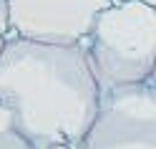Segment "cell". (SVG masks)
<instances>
[{"instance_id":"obj_9","label":"cell","mask_w":156,"mask_h":149,"mask_svg":"<svg viewBox=\"0 0 156 149\" xmlns=\"http://www.w3.org/2000/svg\"><path fill=\"white\" fill-rule=\"evenodd\" d=\"M53 149H68V147H53Z\"/></svg>"},{"instance_id":"obj_8","label":"cell","mask_w":156,"mask_h":149,"mask_svg":"<svg viewBox=\"0 0 156 149\" xmlns=\"http://www.w3.org/2000/svg\"><path fill=\"white\" fill-rule=\"evenodd\" d=\"M119 3H123V0H108V5H119Z\"/></svg>"},{"instance_id":"obj_1","label":"cell","mask_w":156,"mask_h":149,"mask_svg":"<svg viewBox=\"0 0 156 149\" xmlns=\"http://www.w3.org/2000/svg\"><path fill=\"white\" fill-rule=\"evenodd\" d=\"M0 101L30 149H76L98 109V84L81 43L10 35L0 51Z\"/></svg>"},{"instance_id":"obj_7","label":"cell","mask_w":156,"mask_h":149,"mask_svg":"<svg viewBox=\"0 0 156 149\" xmlns=\"http://www.w3.org/2000/svg\"><path fill=\"white\" fill-rule=\"evenodd\" d=\"M139 3H146V5H154L156 8V0H139Z\"/></svg>"},{"instance_id":"obj_5","label":"cell","mask_w":156,"mask_h":149,"mask_svg":"<svg viewBox=\"0 0 156 149\" xmlns=\"http://www.w3.org/2000/svg\"><path fill=\"white\" fill-rule=\"evenodd\" d=\"M0 149H30V144L15 129H5V132H0Z\"/></svg>"},{"instance_id":"obj_4","label":"cell","mask_w":156,"mask_h":149,"mask_svg":"<svg viewBox=\"0 0 156 149\" xmlns=\"http://www.w3.org/2000/svg\"><path fill=\"white\" fill-rule=\"evenodd\" d=\"M108 0H5L10 33L25 41L76 46Z\"/></svg>"},{"instance_id":"obj_6","label":"cell","mask_w":156,"mask_h":149,"mask_svg":"<svg viewBox=\"0 0 156 149\" xmlns=\"http://www.w3.org/2000/svg\"><path fill=\"white\" fill-rule=\"evenodd\" d=\"M10 25H8V10H5V0H0V51H3L5 41L10 38Z\"/></svg>"},{"instance_id":"obj_2","label":"cell","mask_w":156,"mask_h":149,"mask_svg":"<svg viewBox=\"0 0 156 149\" xmlns=\"http://www.w3.org/2000/svg\"><path fill=\"white\" fill-rule=\"evenodd\" d=\"M81 46L98 91L154 78L156 8L139 0L103 8Z\"/></svg>"},{"instance_id":"obj_3","label":"cell","mask_w":156,"mask_h":149,"mask_svg":"<svg viewBox=\"0 0 156 149\" xmlns=\"http://www.w3.org/2000/svg\"><path fill=\"white\" fill-rule=\"evenodd\" d=\"M76 149H156L154 78L98 91V109Z\"/></svg>"}]
</instances>
